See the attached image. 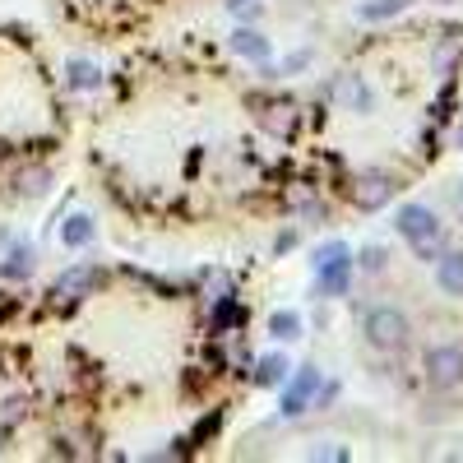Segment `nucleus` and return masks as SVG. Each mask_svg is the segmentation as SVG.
I'll list each match as a JSON object with an SVG mask.
<instances>
[{
    "instance_id": "f257e3e1",
    "label": "nucleus",
    "mask_w": 463,
    "mask_h": 463,
    "mask_svg": "<svg viewBox=\"0 0 463 463\" xmlns=\"http://www.w3.org/2000/svg\"><path fill=\"white\" fill-rule=\"evenodd\" d=\"M362 334L371 347H380V353H399V347L412 338V325L408 316L399 311V306H375V311H366L362 320Z\"/></svg>"
},
{
    "instance_id": "f03ea898",
    "label": "nucleus",
    "mask_w": 463,
    "mask_h": 463,
    "mask_svg": "<svg viewBox=\"0 0 463 463\" xmlns=\"http://www.w3.org/2000/svg\"><path fill=\"white\" fill-rule=\"evenodd\" d=\"M316 274H320L316 288L325 297H343L347 292V283H353V255H347L343 241H329V246L316 250Z\"/></svg>"
},
{
    "instance_id": "7ed1b4c3",
    "label": "nucleus",
    "mask_w": 463,
    "mask_h": 463,
    "mask_svg": "<svg viewBox=\"0 0 463 463\" xmlns=\"http://www.w3.org/2000/svg\"><path fill=\"white\" fill-rule=\"evenodd\" d=\"M421 371H427L431 390H454V384H463V347H458V343L431 347L427 362H421Z\"/></svg>"
},
{
    "instance_id": "20e7f679",
    "label": "nucleus",
    "mask_w": 463,
    "mask_h": 463,
    "mask_svg": "<svg viewBox=\"0 0 463 463\" xmlns=\"http://www.w3.org/2000/svg\"><path fill=\"white\" fill-rule=\"evenodd\" d=\"M394 200V176H384V172H362L357 181H353V204L362 209V213H375V209H384Z\"/></svg>"
},
{
    "instance_id": "39448f33",
    "label": "nucleus",
    "mask_w": 463,
    "mask_h": 463,
    "mask_svg": "<svg viewBox=\"0 0 463 463\" xmlns=\"http://www.w3.org/2000/svg\"><path fill=\"white\" fill-rule=\"evenodd\" d=\"M394 227L403 241H427V237H440V218L427 209V204H403L394 213Z\"/></svg>"
},
{
    "instance_id": "423d86ee",
    "label": "nucleus",
    "mask_w": 463,
    "mask_h": 463,
    "mask_svg": "<svg viewBox=\"0 0 463 463\" xmlns=\"http://www.w3.org/2000/svg\"><path fill=\"white\" fill-rule=\"evenodd\" d=\"M316 390H320V366H301V375H297V384L283 394V417H297V412H306L316 403Z\"/></svg>"
},
{
    "instance_id": "0eeeda50",
    "label": "nucleus",
    "mask_w": 463,
    "mask_h": 463,
    "mask_svg": "<svg viewBox=\"0 0 463 463\" xmlns=\"http://www.w3.org/2000/svg\"><path fill=\"white\" fill-rule=\"evenodd\" d=\"M436 283L445 297H463V250H440L436 260Z\"/></svg>"
},
{
    "instance_id": "6e6552de",
    "label": "nucleus",
    "mask_w": 463,
    "mask_h": 463,
    "mask_svg": "<svg viewBox=\"0 0 463 463\" xmlns=\"http://www.w3.org/2000/svg\"><path fill=\"white\" fill-rule=\"evenodd\" d=\"M93 288H98V269H89V264H84V269H70V274L56 283V292H52V297H56V301H80V297H89Z\"/></svg>"
},
{
    "instance_id": "1a4fd4ad",
    "label": "nucleus",
    "mask_w": 463,
    "mask_h": 463,
    "mask_svg": "<svg viewBox=\"0 0 463 463\" xmlns=\"http://www.w3.org/2000/svg\"><path fill=\"white\" fill-rule=\"evenodd\" d=\"M334 98L353 111H371V89L362 84V74H338L334 80Z\"/></svg>"
},
{
    "instance_id": "9d476101",
    "label": "nucleus",
    "mask_w": 463,
    "mask_h": 463,
    "mask_svg": "<svg viewBox=\"0 0 463 463\" xmlns=\"http://www.w3.org/2000/svg\"><path fill=\"white\" fill-rule=\"evenodd\" d=\"M260 126H264L269 135L288 139V135L297 130V107H292V102H274V107H264V111H260Z\"/></svg>"
},
{
    "instance_id": "9b49d317",
    "label": "nucleus",
    "mask_w": 463,
    "mask_h": 463,
    "mask_svg": "<svg viewBox=\"0 0 463 463\" xmlns=\"http://www.w3.org/2000/svg\"><path fill=\"white\" fill-rule=\"evenodd\" d=\"M232 52H241L250 61H269V37H260L255 28H237L232 33Z\"/></svg>"
},
{
    "instance_id": "f8f14e48",
    "label": "nucleus",
    "mask_w": 463,
    "mask_h": 463,
    "mask_svg": "<svg viewBox=\"0 0 463 463\" xmlns=\"http://www.w3.org/2000/svg\"><path fill=\"white\" fill-rule=\"evenodd\" d=\"M283 375H288V357H264L260 366H255V384H264V390H279L283 384Z\"/></svg>"
},
{
    "instance_id": "ddd939ff",
    "label": "nucleus",
    "mask_w": 463,
    "mask_h": 463,
    "mask_svg": "<svg viewBox=\"0 0 463 463\" xmlns=\"http://www.w3.org/2000/svg\"><path fill=\"white\" fill-rule=\"evenodd\" d=\"M408 10V0H366V5L357 10L366 24H380V19H394V14H403Z\"/></svg>"
},
{
    "instance_id": "4468645a",
    "label": "nucleus",
    "mask_w": 463,
    "mask_h": 463,
    "mask_svg": "<svg viewBox=\"0 0 463 463\" xmlns=\"http://www.w3.org/2000/svg\"><path fill=\"white\" fill-rule=\"evenodd\" d=\"M269 329H274V338H301V316L297 311H279L274 320H269Z\"/></svg>"
},
{
    "instance_id": "2eb2a0df",
    "label": "nucleus",
    "mask_w": 463,
    "mask_h": 463,
    "mask_svg": "<svg viewBox=\"0 0 463 463\" xmlns=\"http://www.w3.org/2000/svg\"><path fill=\"white\" fill-rule=\"evenodd\" d=\"M93 241V222L89 218H70L65 222V246H89Z\"/></svg>"
},
{
    "instance_id": "dca6fc26",
    "label": "nucleus",
    "mask_w": 463,
    "mask_h": 463,
    "mask_svg": "<svg viewBox=\"0 0 463 463\" xmlns=\"http://www.w3.org/2000/svg\"><path fill=\"white\" fill-rule=\"evenodd\" d=\"M47 185H52V172H24L19 176V195H47Z\"/></svg>"
},
{
    "instance_id": "f3484780",
    "label": "nucleus",
    "mask_w": 463,
    "mask_h": 463,
    "mask_svg": "<svg viewBox=\"0 0 463 463\" xmlns=\"http://www.w3.org/2000/svg\"><path fill=\"white\" fill-rule=\"evenodd\" d=\"M19 421H24V399H5V403H0V431L19 427Z\"/></svg>"
},
{
    "instance_id": "a211bd4d",
    "label": "nucleus",
    "mask_w": 463,
    "mask_h": 463,
    "mask_svg": "<svg viewBox=\"0 0 463 463\" xmlns=\"http://www.w3.org/2000/svg\"><path fill=\"white\" fill-rule=\"evenodd\" d=\"M440 250H445V237H427V241H412V255H417L421 264H427V260L436 264V260H440Z\"/></svg>"
},
{
    "instance_id": "6ab92c4d",
    "label": "nucleus",
    "mask_w": 463,
    "mask_h": 463,
    "mask_svg": "<svg viewBox=\"0 0 463 463\" xmlns=\"http://www.w3.org/2000/svg\"><path fill=\"white\" fill-rule=\"evenodd\" d=\"M384 264H390V250H384V246H366L362 250V269H366V274H380Z\"/></svg>"
},
{
    "instance_id": "aec40b11",
    "label": "nucleus",
    "mask_w": 463,
    "mask_h": 463,
    "mask_svg": "<svg viewBox=\"0 0 463 463\" xmlns=\"http://www.w3.org/2000/svg\"><path fill=\"white\" fill-rule=\"evenodd\" d=\"M70 84H74V89H93V84H98L93 65H70Z\"/></svg>"
},
{
    "instance_id": "412c9836",
    "label": "nucleus",
    "mask_w": 463,
    "mask_h": 463,
    "mask_svg": "<svg viewBox=\"0 0 463 463\" xmlns=\"http://www.w3.org/2000/svg\"><path fill=\"white\" fill-rule=\"evenodd\" d=\"M311 458H347V449L343 445H320V449H311Z\"/></svg>"
},
{
    "instance_id": "4be33fe9",
    "label": "nucleus",
    "mask_w": 463,
    "mask_h": 463,
    "mask_svg": "<svg viewBox=\"0 0 463 463\" xmlns=\"http://www.w3.org/2000/svg\"><path fill=\"white\" fill-rule=\"evenodd\" d=\"M260 5H255V0H232V14H237V19H250Z\"/></svg>"
},
{
    "instance_id": "5701e85b",
    "label": "nucleus",
    "mask_w": 463,
    "mask_h": 463,
    "mask_svg": "<svg viewBox=\"0 0 463 463\" xmlns=\"http://www.w3.org/2000/svg\"><path fill=\"white\" fill-rule=\"evenodd\" d=\"M458 218H463V190H458Z\"/></svg>"
},
{
    "instance_id": "b1692460",
    "label": "nucleus",
    "mask_w": 463,
    "mask_h": 463,
    "mask_svg": "<svg viewBox=\"0 0 463 463\" xmlns=\"http://www.w3.org/2000/svg\"><path fill=\"white\" fill-rule=\"evenodd\" d=\"M0 440H5V436H0ZM0 449H5V445H0Z\"/></svg>"
},
{
    "instance_id": "393cba45",
    "label": "nucleus",
    "mask_w": 463,
    "mask_h": 463,
    "mask_svg": "<svg viewBox=\"0 0 463 463\" xmlns=\"http://www.w3.org/2000/svg\"><path fill=\"white\" fill-rule=\"evenodd\" d=\"M458 139H463V135H458Z\"/></svg>"
}]
</instances>
